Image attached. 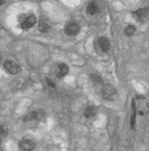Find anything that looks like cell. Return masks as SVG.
Here are the masks:
<instances>
[{"mask_svg": "<svg viewBox=\"0 0 149 151\" xmlns=\"http://www.w3.org/2000/svg\"><path fill=\"white\" fill-rule=\"evenodd\" d=\"M102 95L104 99L114 101L118 97V93L114 86L110 84H105L102 87Z\"/></svg>", "mask_w": 149, "mask_h": 151, "instance_id": "obj_1", "label": "cell"}, {"mask_svg": "<svg viewBox=\"0 0 149 151\" xmlns=\"http://www.w3.org/2000/svg\"><path fill=\"white\" fill-rule=\"evenodd\" d=\"M45 118V113L43 110H34L30 111L23 119L24 122L33 121H42Z\"/></svg>", "mask_w": 149, "mask_h": 151, "instance_id": "obj_2", "label": "cell"}, {"mask_svg": "<svg viewBox=\"0 0 149 151\" xmlns=\"http://www.w3.org/2000/svg\"><path fill=\"white\" fill-rule=\"evenodd\" d=\"M134 18L140 23H145L149 19L148 8H140L133 13Z\"/></svg>", "mask_w": 149, "mask_h": 151, "instance_id": "obj_3", "label": "cell"}, {"mask_svg": "<svg viewBox=\"0 0 149 151\" xmlns=\"http://www.w3.org/2000/svg\"><path fill=\"white\" fill-rule=\"evenodd\" d=\"M4 68L9 74L11 75H16L20 73L22 70L20 65L16 64V63L11 60H6L4 63Z\"/></svg>", "mask_w": 149, "mask_h": 151, "instance_id": "obj_4", "label": "cell"}, {"mask_svg": "<svg viewBox=\"0 0 149 151\" xmlns=\"http://www.w3.org/2000/svg\"><path fill=\"white\" fill-rule=\"evenodd\" d=\"M80 27L76 22H70L65 26V35L70 37L76 36L79 33Z\"/></svg>", "mask_w": 149, "mask_h": 151, "instance_id": "obj_5", "label": "cell"}, {"mask_svg": "<svg viewBox=\"0 0 149 151\" xmlns=\"http://www.w3.org/2000/svg\"><path fill=\"white\" fill-rule=\"evenodd\" d=\"M19 147L24 151H31L36 147V142L31 139L24 138L19 142Z\"/></svg>", "mask_w": 149, "mask_h": 151, "instance_id": "obj_6", "label": "cell"}, {"mask_svg": "<svg viewBox=\"0 0 149 151\" xmlns=\"http://www.w3.org/2000/svg\"><path fill=\"white\" fill-rule=\"evenodd\" d=\"M37 23V18L34 15H29L23 19L21 27L23 30H29L34 26Z\"/></svg>", "mask_w": 149, "mask_h": 151, "instance_id": "obj_7", "label": "cell"}, {"mask_svg": "<svg viewBox=\"0 0 149 151\" xmlns=\"http://www.w3.org/2000/svg\"><path fill=\"white\" fill-rule=\"evenodd\" d=\"M98 45H99L100 49L104 53H107L110 52V42L108 40V38L106 37H100L98 40Z\"/></svg>", "mask_w": 149, "mask_h": 151, "instance_id": "obj_8", "label": "cell"}, {"mask_svg": "<svg viewBox=\"0 0 149 151\" xmlns=\"http://www.w3.org/2000/svg\"><path fill=\"white\" fill-rule=\"evenodd\" d=\"M69 71V68L65 63H59L57 66L56 76L58 78H62L67 75Z\"/></svg>", "mask_w": 149, "mask_h": 151, "instance_id": "obj_9", "label": "cell"}, {"mask_svg": "<svg viewBox=\"0 0 149 151\" xmlns=\"http://www.w3.org/2000/svg\"><path fill=\"white\" fill-rule=\"evenodd\" d=\"M97 111V108L95 105H89L86 108L83 114H84L85 118L90 119L92 118H94L96 115Z\"/></svg>", "mask_w": 149, "mask_h": 151, "instance_id": "obj_10", "label": "cell"}, {"mask_svg": "<svg viewBox=\"0 0 149 151\" xmlns=\"http://www.w3.org/2000/svg\"><path fill=\"white\" fill-rule=\"evenodd\" d=\"M86 12L88 14L93 16L95 15L96 13L98 12V5L96 2V1L93 0L89 2L86 7Z\"/></svg>", "mask_w": 149, "mask_h": 151, "instance_id": "obj_11", "label": "cell"}, {"mask_svg": "<svg viewBox=\"0 0 149 151\" xmlns=\"http://www.w3.org/2000/svg\"><path fill=\"white\" fill-rule=\"evenodd\" d=\"M132 105V115L130 117V128L132 129H134V125H135V122H136V114H137V108H136V104H135V100H133L131 103Z\"/></svg>", "mask_w": 149, "mask_h": 151, "instance_id": "obj_12", "label": "cell"}, {"mask_svg": "<svg viewBox=\"0 0 149 151\" xmlns=\"http://www.w3.org/2000/svg\"><path fill=\"white\" fill-rule=\"evenodd\" d=\"M38 29L41 31V33H43V34H47L51 30V27L48 24H47L46 22L44 21H40L39 24H38Z\"/></svg>", "mask_w": 149, "mask_h": 151, "instance_id": "obj_13", "label": "cell"}, {"mask_svg": "<svg viewBox=\"0 0 149 151\" xmlns=\"http://www.w3.org/2000/svg\"><path fill=\"white\" fill-rule=\"evenodd\" d=\"M136 31V27L134 25L130 24L126 27V28L124 29V35L127 37H131L132 35H134V34Z\"/></svg>", "mask_w": 149, "mask_h": 151, "instance_id": "obj_14", "label": "cell"}, {"mask_svg": "<svg viewBox=\"0 0 149 151\" xmlns=\"http://www.w3.org/2000/svg\"><path fill=\"white\" fill-rule=\"evenodd\" d=\"M90 79L93 84L96 85V86H99V85L103 84V80H102V78L99 76H98L97 74H91Z\"/></svg>", "mask_w": 149, "mask_h": 151, "instance_id": "obj_15", "label": "cell"}, {"mask_svg": "<svg viewBox=\"0 0 149 151\" xmlns=\"http://www.w3.org/2000/svg\"><path fill=\"white\" fill-rule=\"evenodd\" d=\"M7 135H8V129L4 125H0V136L4 137Z\"/></svg>", "mask_w": 149, "mask_h": 151, "instance_id": "obj_16", "label": "cell"}, {"mask_svg": "<svg viewBox=\"0 0 149 151\" xmlns=\"http://www.w3.org/2000/svg\"><path fill=\"white\" fill-rule=\"evenodd\" d=\"M45 80L46 83H47V84H48V86H49V87H51V88H55V87H56V85H55V83H54V81L52 80H51L49 78H46Z\"/></svg>", "mask_w": 149, "mask_h": 151, "instance_id": "obj_17", "label": "cell"}, {"mask_svg": "<svg viewBox=\"0 0 149 151\" xmlns=\"http://www.w3.org/2000/svg\"><path fill=\"white\" fill-rule=\"evenodd\" d=\"M6 2V0H0V6H2Z\"/></svg>", "mask_w": 149, "mask_h": 151, "instance_id": "obj_18", "label": "cell"}, {"mask_svg": "<svg viewBox=\"0 0 149 151\" xmlns=\"http://www.w3.org/2000/svg\"><path fill=\"white\" fill-rule=\"evenodd\" d=\"M147 108H148V114H149V102L147 104Z\"/></svg>", "mask_w": 149, "mask_h": 151, "instance_id": "obj_19", "label": "cell"}, {"mask_svg": "<svg viewBox=\"0 0 149 151\" xmlns=\"http://www.w3.org/2000/svg\"><path fill=\"white\" fill-rule=\"evenodd\" d=\"M139 112H140V113H139V114H140V115H142V114H144V112H143V111H139Z\"/></svg>", "mask_w": 149, "mask_h": 151, "instance_id": "obj_20", "label": "cell"}, {"mask_svg": "<svg viewBox=\"0 0 149 151\" xmlns=\"http://www.w3.org/2000/svg\"><path fill=\"white\" fill-rule=\"evenodd\" d=\"M1 143H2V136H0V145H1Z\"/></svg>", "mask_w": 149, "mask_h": 151, "instance_id": "obj_21", "label": "cell"}]
</instances>
